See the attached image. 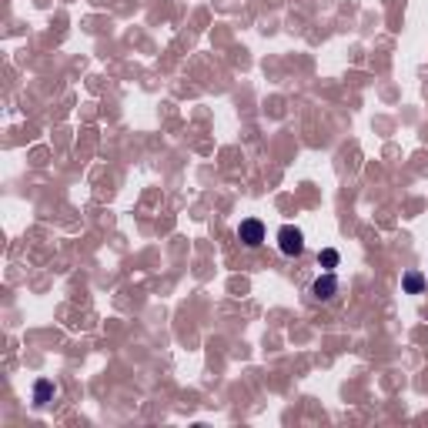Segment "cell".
Instances as JSON below:
<instances>
[{
    "label": "cell",
    "instance_id": "obj_4",
    "mask_svg": "<svg viewBox=\"0 0 428 428\" xmlns=\"http://www.w3.org/2000/svg\"><path fill=\"white\" fill-rule=\"evenodd\" d=\"M425 285H428V278L422 271H405V278H401V288L408 291V294H422Z\"/></svg>",
    "mask_w": 428,
    "mask_h": 428
},
{
    "label": "cell",
    "instance_id": "obj_2",
    "mask_svg": "<svg viewBox=\"0 0 428 428\" xmlns=\"http://www.w3.org/2000/svg\"><path fill=\"white\" fill-rule=\"evenodd\" d=\"M341 291V281H338L335 271H324L311 281V298L315 301H335V294Z\"/></svg>",
    "mask_w": 428,
    "mask_h": 428
},
{
    "label": "cell",
    "instance_id": "obj_3",
    "mask_svg": "<svg viewBox=\"0 0 428 428\" xmlns=\"http://www.w3.org/2000/svg\"><path fill=\"white\" fill-rule=\"evenodd\" d=\"M238 241H241L245 248L264 245V224H261L258 217H245V221H241V228H238Z\"/></svg>",
    "mask_w": 428,
    "mask_h": 428
},
{
    "label": "cell",
    "instance_id": "obj_6",
    "mask_svg": "<svg viewBox=\"0 0 428 428\" xmlns=\"http://www.w3.org/2000/svg\"><path fill=\"white\" fill-rule=\"evenodd\" d=\"M338 261H341V255H338L335 248H324L318 255V264H324V268H338Z\"/></svg>",
    "mask_w": 428,
    "mask_h": 428
},
{
    "label": "cell",
    "instance_id": "obj_1",
    "mask_svg": "<svg viewBox=\"0 0 428 428\" xmlns=\"http://www.w3.org/2000/svg\"><path fill=\"white\" fill-rule=\"evenodd\" d=\"M278 248H281L285 258H301L305 255V234L294 228V224H285V228L278 231Z\"/></svg>",
    "mask_w": 428,
    "mask_h": 428
},
{
    "label": "cell",
    "instance_id": "obj_5",
    "mask_svg": "<svg viewBox=\"0 0 428 428\" xmlns=\"http://www.w3.org/2000/svg\"><path fill=\"white\" fill-rule=\"evenodd\" d=\"M50 395H54V385L47 382V378H41V382L34 385V401H37V405H47Z\"/></svg>",
    "mask_w": 428,
    "mask_h": 428
}]
</instances>
